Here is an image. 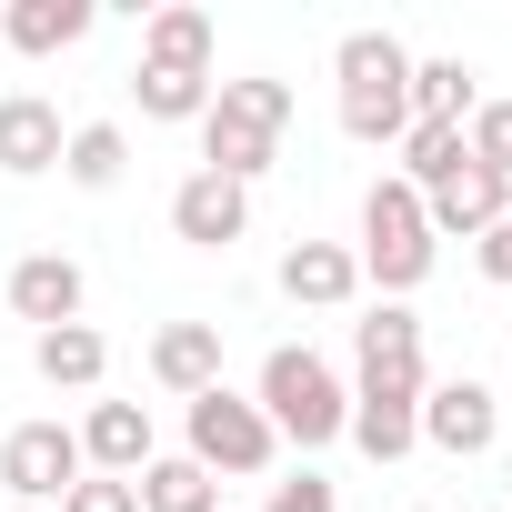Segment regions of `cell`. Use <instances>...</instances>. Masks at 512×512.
Masks as SVG:
<instances>
[{
  "label": "cell",
  "instance_id": "13",
  "mask_svg": "<svg viewBox=\"0 0 512 512\" xmlns=\"http://www.w3.org/2000/svg\"><path fill=\"white\" fill-rule=\"evenodd\" d=\"M61 111L41 101V91H11V101H0V171H11V181H31V171H61Z\"/></svg>",
  "mask_w": 512,
  "mask_h": 512
},
{
  "label": "cell",
  "instance_id": "27",
  "mask_svg": "<svg viewBox=\"0 0 512 512\" xmlns=\"http://www.w3.org/2000/svg\"><path fill=\"white\" fill-rule=\"evenodd\" d=\"M61 512H141V492H131V482H111V472H81V482L61 492Z\"/></svg>",
  "mask_w": 512,
  "mask_h": 512
},
{
  "label": "cell",
  "instance_id": "5",
  "mask_svg": "<svg viewBox=\"0 0 512 512\" xmlns=\"http://www.w3.org/2000/svg\"><path fill=\"white\" fill-rule=\"evenodd\" d=\"M81 472H91V462H81V432H71V422H21L11 442H0V492L31 502V512H51Z\"/></svg>",
  "mask_w": 512,
  "mask_h": 512
},
{
  "label": "cell",
  "instance_id": "19",
  "mask_svg": "<svg viewBox=\"0 0 512 512\" xmlns=\"http://www.w3.org/2000/svg\"><path fill=\"white\" fill-rule=\"evenodd\" d=\"M131 492H141V512H221V482H211L191 452H151Z\"/></svg>",
  "mask_w": 512,
  "mask_h": 512
},
{
  "label": "cell",
  "instance_id": "20",
  "mask_svg": "<svg viewBox=\"0 0 512 512\" xmlns=\"http://www.w3.org/2000/svg\"><path fill=\"white\" fill-rule=\"evenodd\" d=\"M352 442L372 462H402L422 442V402H392V392H352Z\"/></svg>",
  "mask_w": 512,
  "mask_h": 512
},
{
  "label": "cell",
  "instance_id": "10",
  "mask_svg": "<svg viewBox=\"0 0 512 512\" xmlns=\"http://www.w3.org/2000/svg\"><path fill=\"white\" fill-rule=\"evenodd\" d=\"M151 452H161V442H151V412H141V402H91V412H81V462H91V472L141 482Z\"/></svg>",
  "mask_w": 512,
  "mask_h": 512
},
{
  "label": "cell",
  "instance_id": "9",
  "mask_svg": "<svg viewBox=\"0 0 512 512\" xmlns=\"http://www.w3.org/2000/svg\"><path fill=\"white\" fill-rule=\"evenodd\" d=\"M81 302H91V282H81V262H71V251H31V262H11V312H21L31 332L81 322Z\"/></svg>",
  "mask_w": 512,
  "mask_h": 512
},
{
  "label": "cell",
  "instance_id": "17",
  "mask_svg": "<svg viewBox=\"0 0 512 512\" xmlns=\"http://www.w3.org/2000/svg\"><path fill=\"white\" fill-rule=\"evenodd\" d=\"M81 31H91V0H11V11H0V41H11L21 61H51Z\"/></svg>",
  "mask_w": 512,
  "mask_h": 512
},
{
  "label": "cell",
  "instance_id": "11",
  "mask_svg": "<svg viewBox=\"0 0 512 512\" xmlns=\"http://www.w3.org/2000/svg\"><path fill=\"white\" fill-rule=\"evenodd\" d=\"M502 211H512V181H492L482 161H462L442 191H422V221H432V241H452V231H472V241H482Z\"/></svg>",
  "mask_w": 512,
  "mask_h": 512
},
{
  "label": "cell",
  "instance_id": "25",
  "mask_svg": "<svg viewBox=\"0 0 512 512\" xmlns=\"http://www.w3.org/2000/svg\"><path fill=\"white\" fill-rule=\"evenodd\" d=\"M211 101L221 111H241V121H262V131H292V81H211Z\"/></svg>",
  "mask_w": 512,
  "mask_h": 512
},
{
  "label": "cell",
  "instance_id": "12",
  "mask_svg": "<svg viewBox=\"0 0 512 512\" xmlns=\"http://www.w3.org/2000/svg\"><path fill=\"white\" fill-rule=\"evenodd\" d=\"M151 382L181 392V402H201L221 382V322H161L151 332Z\"/></svg>",
  "mask_w": 512,
  "mask_h": 512
},
{
  "label": "cell",
  "instance_id": "14",
  "mask_svg": "<svg viewBox=\"0 0 512 512\" xmlns=\"http://www.w3.org/2000/svg\"><path fill=\"white\" fill-rule=\"evenodd\" d=\"M272 161H282V131L241 121V111H221V101L201 111V171H221V181H241V191H251V181H262Z\"/></svg>",
  "mask_w": 512,
  "mask_h": 512
},
{
  "label": "cell",
  "instance_id": "24",
  "mask_svg": "<svg viewBox=\"0 0 512 512\" xmlns=\"http://www.w3.org/2000/svg\"><path fill=\"white\" fill-rule=\"evenodd\" d=\"M131 91H141V121H201L211 111L201 71H131Z\"/></svg>",
  "mask_w": 512,
  "mask_h": 512
},
{
  "label": "cell",
  "instance_id": "1",
  "mask_svg": "<svg viewBox=\"0 0 512 512\" xmlns=\"http://www.w3.org/2000/svg\"><path fill=\"white\" fill-rule=\"evenodd\" d=\"M262 422L282 432V442H302V452H322V442H342L352 432V382L312 352V342H282L272 362H262Z\"/></svg>",
  "mask_w": 512,
  "mask_h": 512
},
{
  "label": "cell",
  "instance_id": "8",
  "mask_svg": "<svg viewBox=\"0 0 512 512\" xmlns=\"http://www.w3.org/2000/svg\"><path fill=\"white\" fill-rule=\"evenodd\" d=\"M171 231H181L191 251H231V241L251 231V191L221 181V171H191V181L171 191Z\"/></svg>",
  "mask_w": 512,
  "mask_h": 512
},
{
  "label": "cell",
  "instance_id": "16",
  "mask_svg": "<svg viewBox=\"0 0 512 512\" xmlns=\"http://www.w3.org/2000/svg\"><path fill=\"white\" fill-rule=\"evenodd\" d=\"M141 71H201L211 81V11H191V0L151 11L141 21Z\"/></svg>",
  "mask_w": 512,
  "mask_h": 512
},
{
  "label": "cell",
  "instance_id": "29",
  "mask_svg": "<svg viewBox=\"0 0 512 512\" xmlns=\"http://www.w3.org/2000/svg\"><path fill=\"white\" fill-rule=\"evenodd\" d=\"M472 251H482V282H502V292H512V211H502V221H492Z\"/></svg>",
  "mask_w": 512,
  "mask_h": 512
},
{
  "label": "cell",
  "instance_id": "28",
  "mask_svg": "<svg viewBox=\"0 0 512 512\" xmlns=\"http://www.w3.org/2000/svg\"><path fill=\"white\" fill-rule=\"evenodd\" d=\"M262 512H342V502H332V482H322V472H292V482H272V502H262Z\"/></svg>",
  "mask_w": 512,
  "mask_h": 512
},
{
  "label": "cell",
  "instance_id": "18",
  "mask_svg": "<svg viewBox=\"0 0 512 512\" xmlns=\"http://www.w3.org/2000/svg\"><path fill=\"white\" fill-rule=\"evenodd\" d=\"M31 362H41V382H51V392H101L111 342H101L91 322H61V332H31Z\"/></svg>",
  "mask_w": 512,
  "mask_h": 512
},
{
  "label": "cell",
  "instance_id": "3",
  "mask_svg": "<svg viewBox=\"0 0 512 512\" xmlns=\"http://www.w3.org/2000/svg\"><path fill=\"white\" fill-rule=\"evenodd\" d=\"M432 221H422V191L412 181H372L362 191V251H352V262H362V282H382V292H412L422 272H432Z\"/></svg>",
  "mask_w": 512,
  "mask_h": 512
},
{
  "label": "cell",
  "instance_id": "30",
  "mask_svg": "<svg viewBox=\"0 0 512 512\" xmlns=\"http://www.w3.org/2000/svg\"><path fill=\"white\" fill-rule=\"evenodd\" d=\"M11 512H31V502H11Z\"/></svg>",
  "mask_w": 512,
  "mask_h": 512
},
{
  "label": "cell",
  "instance_id": "26",
  "mask_svg": "<svg viewBox=\"0 0 512 512\" xmlns=\"http://www.w3.org/2000/svg\"><path fill=\"white\" fill-rule=\"evenodd\" d=\"M462 151H472L492 181H512V101H482V111L462 121Z\"/></svg>",
  "mask_w": 512,
  "mask_h": 512
},
{
  "label": "cell",
  "instance_id": "21",
  "mask_svg": "<svg viewBox=\"0 0 512 512\" xmlns=\"http://www.w3.org/2000/svg\"><path fill=\"white\" fill-rule=\"evenodd\" d=\"M61 171H71L81 191H111V181L131 171V131H121V121H81V131L61 141Z\"/></svg>",
  "mask_w": 512,
  "mask_h": 512
},
{
  "label": "cell",
  "instance_id": "6",
  "mask_svg": "<svg viewBox=\"0 0 512 512\" xmlns=\"http://www.w3.org/2000/svg\"><path fill=\"white\" fill-rule=\"evenodd\" d=\"M352 362H362V382L352 392H392V402H422V322L402 312V302H382L372 322H352Z\"/></svg>",
  "mask_w": 512,
  "mask_h": 512
},
{
  "label": "cell",
  "instance_id": "7",
  "mask_svg": "<svg viewBox=\"0 0 512 512\" xmlns=\"http://www.w3.org/2000/svg\"><path fill=\"white\" fill-rule=\"evenodd\" d=\"M422 442L432 452H452V462H472V452H492L502 442V402H492V382H422Z\"/></svg>",
  "mask_w": 512,
  "mask_h": 512
},
{
  "label": "cell",
  "instance_id": "15",
  "mask_svg": "<svg viewBox=\"0 0 512 512\" xmlns=\"http://www.w3.org/2000/svg\"><path fill=\"white\" fill-rule=\"evenodd\" d=\"M282 292H292L302 312H342V302L362 292V262H352L342 241H292V251H282Z\"/></svg>",
  "mask_w": 512,
  "mask_h": 512
},
{
  "label": "cell",
  "instance_id": "23",
  "mask_svg": "<svg viewBox=\"0 0 512 512\" xmlns=\"http://www.w3.org/2000/svg\"><path fill=\"white\" fill-rule=\"evenodd\" d=\"M472 111H482V91L462 61H412V121H472Z\"/></svg>",
  "mask_w": 512,
  "mask_h": 512
},
{
  "label": "cell",
  "instance_id": "2",
  "mask_svg": "<svg viewBox=\"0 0 512 512\" xmlns=\"http://www.w3.org/2000/svg\"><path fill=\"white\" fill-rule=\"evenodd\" d=\"M332 71H342V131H352V141L382 151V141L412 131V51H402L392 31H342Z\"/></svg>",
  "mask_w": 512,
  "mask_h": 512
},
{
  "label": "cell",
  "instance_id": "22",
  "mask_svg": "<svg viewBox=\"0 0 512 512\" xmlns=\"http://www.w3.org/2000/svg\"><path fill=\"white\" fill-rule=\"evenodd\" d=\"M462 161H472V151H462V121H412V131H402V171H392V181H412V191H442Z\"/></svg>",
  "mask_w": 512,
  "mask_h": 512
},
{
  "label": "cell",
  "instance_id": "4",
  "mask_svg": "<svg viewBox=\"0 0 512 512\" xmlns=\"http://www.w3.org/2000/svg\"><path fill=\"white\" fill-rule=\"evenodd\" d=\"M272 452H282V432L262 422V402H251V392H231V382H211L201 402H191V462L221 482H241V472H272Z\"/></svg>",
  "mask_w": 512,
  "mask_h": 512
}]
</instances>
